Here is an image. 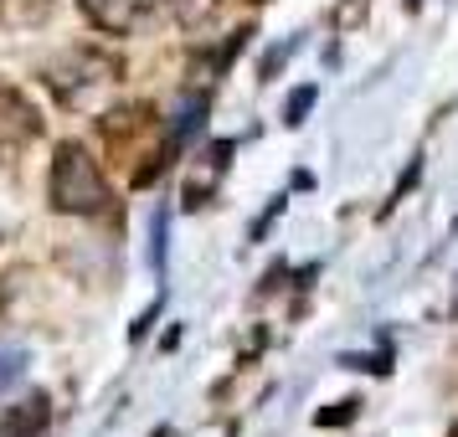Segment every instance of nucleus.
Returning <instances> with one entry per match:
<instances>
[{
  "mask_svg": "<svg viewBox=\"0 0 458 437\" xmlns=\"http://www.w3.org/2000/svg\"><path fill=\"white\" fill-rule=\"evenodd\" d=\"M47 196H52V206L63 216H98L108 206V181L83 145H57L52 175H47Z\"/></svg>",
  "mask_w": 458,
  "mask_h": 437,
  "instance_id": "1",
  "label": "nucleus"
},
{
  "mask_svg": "<svg viewBox=\"0 0 458 437\" xmlns=\"http://www.w3.org/2000/svg\"><path fill=\"white\" fill-rule=\"evenodd\" d=\"M119 72H124L119 57H108V52H98V46H72V52L52 57V63L42 67L47 88H52L67 108H88L93 93H104V88L119 83Z\"/></svg>",
  "mask_w": 458,
  "mask_h": 437,
  "instance_id": "2",
  "label": "nucleus"
},
{
  "mask_svg": "<svg viewBox=\"0 0 458 437\" xmlns=\"http://www.w3.org/2000/svg\"><path fill=\"white\" fill-rule=\"evenodd\" d=\"M37 139H42V113H37V104L26 93H16V88H0V160H16Z\"/></svg>",
  "mask_w": 458,
  "mask_h": 437,
  "instance_id": "3",
  "label": "nucleus"
},
{
  "mask_svg": "<svg viewBox=\"0 0 458 437\" xmlns=\"http://www.w3.org/2000/svg\"><path fill=\"white\" fill-rule=\"evenodd\" d=\"M78 5H83V16L98 26V31H114V37L134 31L149 11V0H78Z\"/></svg>",
  "mask_w": 458,
  "mask_h": 437,
  "instance_id": "4",
  "label": "nucleus"
},
{
  "mask_svg": "<svg viewBox=\"0 0 458 437\" xmlns=\"http://www.w3.org/2000/svg\"><path fill=\"white\" fill-rule=\"evenodd\" d=\"M47 422H52V401L42 391L21 396L16 407H5L0 412V437H42Z\"/></svg>",
  "mask_w": 458,
  "mask_h": 437,
  "instance_id": "5",
  "label": "nucleus"
},
{
  "mask_svg": "<svg viewBox=\"0 0 458 437\" xmlns=\"http://www.w3.org/2000/svg\"><path fill=\"white\" fill-rule=\"evenodd\" d=\"M227 155H232V139H216L207 155V165H201V175L191 170V181H186V206H201V196H211V186H216V175L227 170Z\"/></svg>",
  "mask_w": 458,
  "mask_h": 437,
  "instance_id": "6",
  "label": "nucleus"
},
{
  "mask_svg": "<svg viewBox=\"0 0 458 437\" xmlns=\"http://www.w3.org/2000/svg\"><path fill=\"white\" fill-rule=\"evenodd\" d=\"M52 16V0H0V21L11 31H26V26H42Z\"/></svg>",
  "mask_w": 458,
  "mask_h": 437,
  "instance_id": "7",
  "label": "nucleus"
},
{
  "mask_svg": "<svg viewBox=\"0 0 458 437\" xmlns=\"http://www.w3.org/2000/svg\"><path fill=\"white\" fill-rule=\"evenodd\" d=\"M165 5L181 26H201V21H211V11H216V0H165Z\"/></svg>",
  "mask_w": 458,
  "mask_h": 437,
  "instance_id": "8",
  "label": "nucleus"
},
{
  "mask_svg": "<svg viewBox=\"0 0 458 437\" xmlns=\"http://www.w3.org/2000/svg\"><path fill=\"white\" fill-rule=\"evenodd\" d=\"M21 371H26V355L21 350H0V391H5V386H16Z\"/></svg>",
  "mask_w": 458,
  "mask_h": 437,
  "instance_id": "9",
  "label": "nucleus"
},
{
  "mask_svg": "<svg viewBox=\"0 0 458 437\" xmlns=\"http://www.w3.org/2000/svg\"><path fill=\"white\" fill-rule=\"evenodd\" d=\"M310 108H314V88H299L289 104H284V119H289V124H304V113H310Z\"/></svg>",
  "mask_w": 458,
  "mask_h": 437,
  "instance_id": "10",
  "label": "nucleus"
},
{
  "mask_svg": "<svg viewBox=\"0 0 458 437\" xmlns=\"http://www.w3.org/2000/svg\"><path fill=\"white\" fill-rule=\"evenodd\" d=\"M351 416H355V401H340V412H319V427H330V422L340 427V422H351Z\"/></svg>",
  "mask_w": 458,
  "mask_h": 437,
  "instance_id": "11",
  "label": "nucleus"
}]
</instances>
